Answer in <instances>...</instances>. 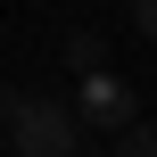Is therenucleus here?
Returning <instances> with one entry per match:
<instances>
[{"instance_id":"1","label":"nucleus","mask_w":157,"mask_h":157,"mask_svg":"<svg viewBox=\"0 0 157 157\" xmlns=\"http://www.w3.org/2000/svg\"><path fill=\"white\" fill-rule=\"evenodd\" d=\"M0 124H8V149L17 157H75L83 149V124H75V108L66 99H50V91H0Z\"/></svg>"},{"instance_id":"2","label":"nucleus","mask_w":157,"mask_h":157,"mask_svg":"<svg viewBox=\"0 0 157 157\" xmlns=\"http://www.w3.org/2000/svg\"><path fill=\"white\" fill-rule=\"evenodd\" d=\"M75 124H99V132H124V124H141V99H132V83H116L108 66H99V75H83V91H75Z\"/></svg>"},{"instance_id":"3","label":"nucleus","mask_w":157,"mask_h":157,"mask_svg":"<svg viewBox=\"0 0 157 157\" xmlns=\"http://www.w3.org/2000/svg\"><path fill=\"white\" fill-rule=\"evenodd\" d=\"M66 66H75V75H99V66H108V41H99V33H66Z\"/></svg>"},{"instance_id":"4","label":"nucleus","mask_w":157,"mask_h":157,"mask_svg":"<svg viewBox=\"0 0 157 157\" xmlns=\"http://www.w3.org/2000/svg\"><path fill=\"white\" fill-rule=\"evenodd\" d=\"M116 157H157V124H124L116 132Z\"/></svg>"},{"instance_id":"5","label":"nucleus","mask_w":157,"mask_h":157,"mask_svg":"<svg viewBox=\"0 0 157 157\" xmlns=\"http://www.w3.org/2000/svg\"><path fill=\"white\" fill-rule=\"evenodd\" d=\"M124 8H132V25H141V33L157 41V0H124Z\"/></svg>"},{"instance_id":"6","label":"nucleus","mask_w":157,"mask_h":157,"mask_svg":"<svg viewBox=\"0 0 157 157\" xmlns=\"http://www.w3.org/2000/svg\"><path fill=\"white\" fill-rule=\"evenodd\" d=\"M75 157H83V149H75Z\"/></svg>"}]
</instances>
